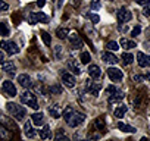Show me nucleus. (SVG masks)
<instances>
[{
    "instance_id": "obj_17",
    "label": "nucleus",
    "mask_w": 150,
    "mask_h": 141,
    "mask_svg": "<svg viewBox=\"0 0 150 141\" xmlns=\"http://www.w3.org/2000/svg\"><path fill=\"white\" fill-rule=\"evenodd\" d=\"M102 57H103V60H105L106 63H109V65H116V63L119 62V59H118L115 54H112L110 51L103 53V54H102Z\"/></svg>"
},
{
    "instance_id": "obj_31",
    "label": "nucleus",
    "mask_w": 150,
    "mask_h": 141,
    "mask_svg": "<svg viewBox=\"0 0 150 141\" xmlns=\"http://www.w3.org/2000/svg\"><path fill=\"white\" fill-rule=\"evenodd\" d=\"M49 93L50 94H62V87H60V84H54V85H52L50 88H49Z\"/></svg>"
},
{
    "instance_id": "obj_9",
    "label": "nucleus",
    "mask_w": 150,
    "mask_h": 141,
    "mask_svg": "<svg viewBox=\"0 0 150 141\" xmlns=\"http://www.w3.org/2000/svg\"><path fill=\"white\" fill-rule=\"evenodd\" d=\"M116 15H118V21H119L121 24L128 22V21H131V18H132V13H131L128 9H125V8H121Z\"/></svg>"
},
{
    "instance_id": "obj_21",
    "label": "nucleus",
    "mask_w": 150,
    "mask_h": 141,
    "mask_svg": "<svg viewBox=\"0 0 150 141\" xmlns=\"http://www.w3.org/2000/svg\"><path fill=\"white\" fill-rule=\"evenodd\" d=\"M2 69L5 70V72L13 75V72H15V63L13 62H3L2 63Z\"/></svg>"
},
{
    "instance_id": "obj_28",
    "label": "nucleus",
    "mask_w": 150,
    "mask_h": 141,
    "mask_svg": "<svg viewBox=\"0 0 150 141\" xmlns=\"http://www.w3.org/2000/svg\"><path fill=\"white\" fill-rule=\"evenodd\" d=\"M11 137H12V134L9 132V129L3 125H0V138L5 140V138H11Z\"/></svg>"
},
{
    "instance_id": "obj_13",
    "label": "nucleus",
    "mask_w": 150,
    "mask_h": 141,
    "mask_svg": "<svg viewBox=\"0 0 150 141\" xmlns=\"http://www.w3.org/2000/svg\"><path fill=\"white\" fill-rule=\"evenodd\" d=\"M68 38H69V41L72 43V46H74L75 49H81V47H83V40H81V37H80L77 32H71V34L68 35Z\"/></svg>"
},
{
    "instance_id": "obj_39",
    "label": "nucleus",
    "mask_w": 150,
    "mask_h": 141,
    "mask_svg": "<svg viewBox=\"0 0 150 141\" xmlns=\"http://www.w3.org/2000/svg\"><path fill=\"white\" fill-rule=\"evenodd\" d=\"M8 9H9V5H8L6 2H3V0H0V13L5 12V11H8Z\"/></svg>"
},
{
    "instance_id": "obj_33",
    "label": "nucleus",
    "mask_w": 150,
    "mask_h": 141,
    "mask_svg": "<svg viewBox=\"0 0 150 141\" xmlns=\"http://www.w3.org/2000/svg\"><path fill=\"white\" fill-rule=\"evenodd\" d=\"M91 62V54L88 53V51H83L81 53V63H90Z\"/></svg>"
},
{
    "instance_id": "obj_47",
    "label": "nucleus",
    "mask_w": 150,
    "mask_h": 141,
    "mask_svg": "<svg viewBox=\"0 0 150 141\" xmlns=\"http://www.w3.org/2000/svg\"><path fill=\"white\" fill-rule=\"evenodd\" d=\"M140 99H141V96L138 94V96L135 97V100H134V106H138V103H140Z\"/></svg>"
},
{
    "instance_id": "obj_43",
    "label": "nucleus",
    "mask_w": 150,
    "mask_h": 141,
    "mask_svg": "<svg viewBox=\"0 0 150 141\" xmlns=\"http://www.w3.org/2000/svg\"><path fill=\"white\" fill-rule=\"evenodd\" d=\"M132 80H134L135 82H140V81H143V80H144V77H141V75H134V77H132Z\"/></svg>"
},
{
    "instance_id": "obj_15",
    "label": "nucleus",
    "mask_w": 150,
    "mask_h": 141,
    "mask_svg": "<svg viewBox=\"0 0 150 141\" xmlns=\"http://www.w3.org/2000/svg\"><path fill=\"white\" fill-rule=\"evenodd\" d=\"M18 82H19V85L24 87V88H31V87H33V81H31V78H30L27 74L19 75V77H18Z\"/></svg>"
},
{
    "instance_id": "obj_27",
    "label": "nucleus",
    "mask_w": 150,
    "mask_h": 141,
    "mask_svg": "<svg viewBox=\"0 0 150 141\" xmlns=\"http://www.w3.org/2000/svg\"><path fill=\"white\" fill-rule=\"evenodd\" d=\"M9 32H11V30H9V25H8V22H0V35H9Z\"/></svg>"
},
{
    "instance_id": "obj_48",
    "label": "nucleus",
    "mask_w": 150,
    "mask_h": 141,
    "mask_svg": "<svg viewBox=\"0 0 150 141\" xmlns=\"http://www.w3.org/2000/svg\"><path fill=\"white\" fill-rule=\"evenodd\" d=\"M3 62H5V54H3L2 51H0V65H2Z\"/></svg>"
},
{
    "instance_id": "obj_4",
    "label": "nucleus",
    "mask_w": 150,
    "mask_h": 141,
    "mask_svg": "<svg viewBox=\"0 0 150 141\" xmlns=\"http://www.w3.org/2000/svg\"><path fill=\"white\" fill-rule=\"evenodd\" d=\"M84 88H86V91H87V93H90L91 96L97 97V96H99V93H100V88H102V82H93L91 80H87V81H86Z\"/></svg>"
},
{
    "instance_id": "obj_16",
    "label": "nucleus",
    "mask_w": 150,
    "mask_h": 141,
    "mask_svg": "<svg viewBox=\"0 0 150 141\" xmlns=\"http://www.w3.org/2000/svg\"><path fill=\"white\" fill-rule=\"evenodd\" d=\"M88 75L93 78V80H99L102 77V69L97 66V65H90L88 66Z\"/></svg>"
},
{
    "instance_id": "obj_19",
    "label": "nucleus",
    "mask_w": 150,
    "mask_h": 141,
    "mask_svg": "<svg viewBox=\"0 0 150 141\" xmlns=\"http://www.w3.org/2000/svg\"><path fill=\"white\" fill-rule=\"evenodd\" d=\"M24 132H25V135H27L28 138H34V137L37 135V132L33 129V123H31V122H25V125H24Z\"/></svg>"
},
{
    "instance_id": "obj_24",
    "label": "nucleus",
    "mask_w": 150,
    "mask_h": 141,
    "mask_svg": "<svg viewBox=\"0 0 150 141\" xmlns=\"http://www.w3.org/2000/svg\"><path fill=\"white\" fill-rule=\"evenodd\" d=\"M118 129L122 131V132H135L137 131L134 126H129V125H127L124 122H118Z\"/></svg>"
},
{
    "instance_id": "obj_30",
    "label": "nucleus",
    "mask_w": 150,
    "mask_h": 141,
    "mask_svg": "<svg viewBox=\"0 0 150 141\" xmlns=\"http://www.w3.org/2000/svg\"><path fill=\"white\" fill-rule=\"evenodd\" d=\"M54 57L57 60L63 59V47L62 46H54Z\"/></svg>"
},
{
    "instance_id": "obj_22",
    "label": "nucleus",
    "mask_w": 150,
    "mask_h": 141,
    "mask_svg": "<svg viewBox=\"0 0 150 141\" xmlns=\"http://www.w3.org/2000/svg\"><path fill=\"white\" fill-rule=\"evenodd\" d=\"M31 118H33V123H35L37 126H40V125L44 122V115H43L41 112H37V113H34Z\"/></svg>"
},
{
    "instance_id": "obj_42",
    "label": "nucleus",
    "mask_w": 150,
    "mask_h": 141,
    "mask_svg": "<svg viewBox=\"0 0 150 141\" xmlns=\"http://www.w3.org/2000/svg\"><path fill=\"white\" fill-rule=\"evenodd\" d=\"M135 3H137V5H140V6H149L150 0H135Z\"/></svg>"
},
{
    "instance_id": "obj_2",
    "label": "nucleus",
    "mask_w": 150,
    "mask_h": 141,
    "mask_svg": "<svg viewBox=\"0 0 150 141\" xmlns=\"http://www.w3.org/2000/svg\"><path fill=\"white\" fill-rule=\"evenodd\" d=\"M84 121H86V115H84V113L74 110V112L71 113V116L66 119V123H68L71 128H77V126H80Z\"/></svg>"
},
{
    "instance_id": "obj_35",
    "label": "nucleus",
    "mask_w": 150,
    "mask_h": 141,
    "mask_svg": "<svg viewBox=\"0 0 150 141\" xmlns=\"http://www.w3.org/2000/svg\"><path fill=\"white\" fill-rule=\"evenodd\" d=\"M72 112H74V109H72L71 106H66V107L63 109V112H62V115H63V119L66 121V119L71 116V113H72Z\"/></svg>"
},
{
    "instance_id": "obj_14",
    "label": "nucleus",
    "mask_w": 150,
    "mask_h": 141,
    "mask_svg": "<svg viewBox=\"0 0 150 141\" xmlns=\"http://www.w3.org/2000/svg\"><path fill=\"white\" fill-rule=\"evenodd\" d=\"M68 66L71 68V70H72L75 75H80L81 74V66H80V63L75 60L74 57H69L68 59Z\"/></svg>"
},
{
    "instance_id": "obj_29",
    "label": "nucleus",
    "mask_w": 150,
    "mask_h": 141,
    "mask_svg": "<svg viewBox=\"0 0 150 141\" xmlns=\"http://www.w3.org/2000/svg\"><path fill=\"white\" fill-rule=\"evenodd\" d=\"M134 62V56L129 53H122V63L124 65H131Z\"/></svg>"
},
{
    "instance_id": "obj_46",
    "label": "nucleus",
    "mask_w": 150,
    "mask_h": 141,
    "mask_svg": "<svg viewBox=\"0 0 150 141\" xmlns=\"http://www.w3.org/2000/svg\"><path fill=\"white\" fill-rule=\"evenodd\" d=\"M88 138H91V140H97V138H100V134H90Z\"/></svg>"
},
{
    "instance_id": "obj_49",
    "label": "nucleus",
    "mask_w": 150,
    "mask_h": 141,
    "mask_svg": "<svg viewBox=\"0 0 150 141\" xmlns=\"http://www.w3.org/2000/svg\"><path fill=\"white\" fill-rule=\"evenodd\" d=\"M144 78H147V81H149V82H150V72H147V74H146V77H144Z\"/></svg>"
},
{
    "instance_id": "obj_20",
    "label": "nucleus",
    "mask_w": 150,
    "mask_h": 141,
    "mask_svg": "<svg viewBox=\"0 0 150 141\" xmlns=\"http://www.w3.org/2000/svg\"><path fill=\"white\" fill-rule=\"evenodd\" d=\"M40 138H41V140H49V138H52V129H50L49 125H44V126L40 129Z\"/></svg>"
},
{
    "instance_id": "obj_40",
    "label": "nucleus",
    "mask_w": 150,
    "mask_h": 141,
    "mask_svg": "<svg viewBox=\"0 0 150 141\" xmlns=\"http://www.w3.org/2000/svg\"><path fill=\"white\" fill-rule=\"evenodd\" d=\"M90 6H91V9H94V11H99L102 5H100V2H99V0H93Z\"/></svg>"
},
{
    "instance_id": "obj_41",
    "label": "nucleus",
    "mask_w": 150,
    "mask_h": 141,
    "mask_svg": "<svg viewBox=\"0 0 150 141\" xmlns=\"http://www.w3.org/2000/svg\"><path fill=\"white\" fill-rule=\"evenodd\" d=\"M116 91H118V88H116L115 85H109V87L106 88V94H109V96L113 94V93H116Z\"/></svg>"
},
{
    "instance_id": "obj_3",
    "label": "nucleus",
    "mask_w": 150,
    "mask_h": 141,
    "mask_svg": "<svg viewBox=\"0 0 150 141\" xmlns=\"http://www.w3.org/2000/svg\"><path fill=\"white\" fill-rule=\"evenodd\" d=\"M21 102H22L24 104H27V106L35 109V110L38 109V103H37V99H35L34 93H31V91H28V90L21 94Z\"/></svg>"
},
{
    "instance_id": "obj_10",
    "label": "nucleus",
    "mask_w": 150,
    "mask_h": 141,
    "mask_svg": "<svg viewBox=\"0 0 150 141\" xmlns=\"http://www.w3.org/2000/svg\"><path fill=\"white\" fill-rule=\"evenodd\" d=\"M60 80H62V82H63L66 87H69V88L75 87V78H74V75H71V74H68V72H62V74H60Z\"/></svg>"
},
{
    "instance_id": "obj_23",
    "label": "nucleus",
    "mask_w": 150,
    "mask_h": 141,
    "mask_svg": "<svg viewBox=\"0 0 150 141\" xmlns=\"http://www.w3.org/2000/svg\"><path fill=\"white\" fill-rule=\"evenodd\" d=\"M93 126H94V128H96L97 131H99V129H100V131H105V129H106V123H105V119H103V118H97V119H96V121L93 122Z\"/></svg>"
},
{
    "instance_id": "obj_5",
    "label": "nucleus",
    "mask_w": 150,
    "mask_h": 141,
    "mask_svg": "<svg viewBox=\"0 0 150 141\" xmlns=\"http://www.w3.org/2000/svg\"><path fill=\"white\" fill-rule=\"evenodd\" d=\"M0 47H2L8 54H16L18 51H19V49H18V46H16V43H13V41H8V40H2L0 41Z\"/></svg>"
},
{
    "instance_id": "obj_12",
    "label": "nucleus",
    "mask_w": 150,
    "mask_h": 141,
    "mask_svg": "<svg viewBox=\"0 0 150 141\" xmlns=\"http://www.w3.org/2000/svg\"><path fill=\"white\" fill-rule=\"evenodd\" d=\"M137 62L141 68H149L150 66V56L149 54H144L141 51L137 53Z\"/></svg>"
},
{
    "instance_id": "obj_1",
    "label": "nucleus",
    "mask_w": 150,
    "mask_h": 141,
    "mask_svg": "<svg viewBox=\"0 0 150 141\" xmlns=\"http://www.w3.org/2000/svg\"><path fill=\"white\" fill-rule=\"evenodd\" d=\"M6 109H8V112L16 119V121H22L24 118H25V109L22 107V106H18L16 103H8V106H6Z\"/></svg>"
},
{
    "instance_id": "obj_7",
    "label": "nucleus",
    "mask_w": 150,
    "mask_h": 141,
    "mask_svg": "<svg viewBox=\"0 0 150 141\" xmlns=\"http://www.w3.org/2000/svg\"><path fill=\"white\" fill-rule=\"evenodd\" d=\"M108 75H109V78L113 82H119L124 78V72H122V70L118 69V68H112V66H109V69H108Z\"/></svg>"
},
{
    "instance_id": "obj_45",
    "label": "nucleus",
    "mask_w": 150,
    "mask_h": 141,
    "mask_svg": "<svg viewBox=\"0 0 150 141\" xmlns=\"http://www.w3.org/2000/svg\"><path fill=\"white\" fill-rule=\"evenodd\" d=\"M46 5V0H37V6L38 8H43Z\"/></svg>"
},
{
    "instance_id": "obj_18",
    "label": "nucleus",
    "mask_w": 150,
    "mask_h": 141,
    "mask_svg": "<svg viewBox=\"0 0 150 141\" xmlns=\"http://www.w3.org/2000/svg\"><path fill=\"white\" fill-rule=\"evenodd\" d=\"M49 112H50V115H52V116H53L54 119L60 118V115H62V109H60V106H59L57 103L52 104V106L49 107Z\"/></svg>"
},
{
    "instance_id": "obj_25",
    "label": "nucleus",
    "mask_w": 150,
    "mask_h": 141,
    "mask_svg": "<svg viewBox=\"0 0 150 141\" xmlns=\"http://www.w3.org/2000/svg\"><path fill=\"white\" fill-rule=\"evenodd\" d=\"M119 44H121L124 49H134V47H137V44H135L134 41H131V40H127V38H121Z\"/></svg>"
},
{
    "instance_id": "obj_38",
    "label": "nucleus",
    "mask_w": 150,
    "mask_h": 141,
    "mask_svg": "<svg viewBox=\"0 0 150 141\" xmlns=\"http://www.w3.org/2000/svg\"><path fill=\"white\" fill-rule=\"evenodd\" d=\"M140 32H141V27H140V25H135V27L132 28V31H131L132 37H137V35H140Z\"/></svg>"
},
{
    "instance_id": "obj_11",
    "label": "nucleus",
    "mask_w": 150,
    "mask_h": 141,
    "mask_svg": "<svg viewBox=\"0 0 150 141\" xmlns=\"http://www.w3.org/2000/svg\"><path fill=\"white\" fill-rule=\"evenodd\" d=\"M124 97H125V94H124L121 90H118L116 93H113V94H110V96H109L108 103H109V104H116V103H121V102L124 100Z\"/></svg>"
},
{
    "instance_id": "obj_6",
    "label": "nucleus",
    "mask_w": 150,
    "mask_h": 141,
    "mask_svg": "<svg viewBox=\"0 0 150 141\" xmlns=\"http://www.w3.org/2000/svg\"><path fill=\"white\" fill-rule=\"evenodd\" d=\"M47 21H49V18H47L43 12H33V13L28 15V22H30L31 25L38 24V22H47Z\"/></svg>"
},
{
    "instance_id": "obj_32",
    "label": "nucleus",
    "mask_w": 150,
    "mask_h": 141,
    "mask_svg": "<svg viewBox=\"0 0 150 141\" xmlns=\"http://www.w3.org/2000/svg\"><path fill=\"white\" fill-rule=\"evenodd\" d=\"M56 35H57L59 38H66V37L69 35V31H68L66 28H57V30H56Z\"/></svg>"
},
{
    "instance_id": "obj_50",
    "label": "nucleus",
    "mask_w": 150,
    "mask_h": 141,
    "mask_svg": "<svg viewBox=\"0 0 150 141\" xmlns=\"http://www.w3.org/2000/svg\"><path fill=\"white\" fill-rule=\"evenodd\" d=\"M109 2H112V0H109Z\"/></svg>"
},
{
    "instance_id": "obj_34",
    "label": "nucleus",
    "mask_w": 150,
    "mask_h": 141,
    "mask_svg": "<svg viewBox=\"0 0 150 141\" xmlns=\"http://www.w3.org/2000/svg\"><path fill=\"white\" fill-rule=\"evenodd\" d=\"M41 38H43V41H44L46 46H50V44H52V37H50L46 31H41Z\"/></svg>"
},
{
    "instance_id": "obj_37",
    "label": "nucleus",
    "mask_w": 150,
    "mask_h": 141,
    "mask_svg": "<svg viewBox=\"0 0 150 141\" xmlns=\"http://www.w3.org/2000/svg\"><path fill=\"white\" fill-rule=\"evenodd\" d=\"M86 16H87L88 19H91V22H93V24H99V21H100L99 15H96V13H87Z\"/></svg>"
},
{
    "instance_id": "obj_44",
    "label": "nucleus",
    "mask_w": 150,
    "mask_h": 141,
    "mask_svg": "<svg viewBox=\"0 0 150 141\" xmlns=\"http://www.w3.org/2000/svg\"><path fill=\"white\" fill-rule=\"evenodd\" d=\"M143 13H144L146 16H149V18H150V6H144V11H143Z\"/></svg>"
},
{
    "instance_id": "obj_36",
    "label": "nucleus",
    "mask_w": 150,
    "mask_h": 141,
    "mask_svg": "<svg viewBox=\"0 0 150 141\" xmlns=\"http://www.w3.org/2000/svg\"><path fill=\"white\" fill-rule=\"evenodd\" d=\"M106 47H108L109 50H112V51H116V50L119 49V44H118L116 41H109V43L106 44Z\"/></svg>"
},
{
    "instance_id": "obj_8",
    "label": "nucleus",
    "mask_w": 150,
    "mask_h": 141,
    "mask_svg": "<svg viewBox=\"0 0 150 141\" xmlns=\"http://www.w3.org/2000/svg\"><path fill=\"white\" fill-rule=\"evenodd\" d=\"M2 91L5 93V96L8 97H15L16 96V87L13 85L12 81H5L2 85Z\"/></svg>"
},
{
    "instance_id": "obj_26",
    "label": "nucleus",
    "mask_w": 150,
    "mask_h": 141,
    "mask_svg": "<svg viewBox=\"0 0 150 141\" xmlns=\"http://www.w3.org/2000/svg\"><path fill=\"white\" fill-rule=\"evenodd\" d=\"M127 110H128V107H127L125 104H119V107H118L113 113H115L116 118H124V115L127 113Z\"/></svg>"
}]
</instances>
